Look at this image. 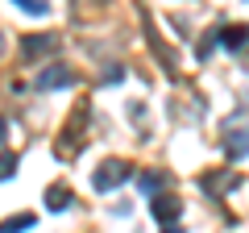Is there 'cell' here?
I'll list each match as a JSON object with an SVG mask.
<instances>
[{
    "label": "cell",
    "instance_id": "1",
    "mask_svg": "<svg viewBox=\"0 0 249 233\" xmlns=\"http://www.w3.org/2000/svg\"><path fill=\"white\" fill-rule=\"evenodd\" d=\"M121 179H129V167H124V162H104V171L91 175V188H96V192H108V188H116Z\"/></svg>",
    "mask_w": 249,
    "mask_h": 233
},
{
    "label": "cell",
    "instance_id": "2",
    "mask_svg": "<svg viewBox=\"0 0 249 233\" xmlns=\"http://www.w3.org/2000/svg\"><path fill=\"white\" fill-rule=\"evenodd\" d=\"M71 79H75V75L67 71V67H50V71H42L34 83H37V92H50V88H67Z\"/></svg>",
    "mask_w": 249,
    "mask_h": 233
},
{
    "label": "cell",
    "instance_id": "3",
    "mask_svg": "<svg viewBox=\"0 0 249 233\" xmlns=\"http://www.w3.org/2000/svg\"><path fill=\"white\" fill-rule=\"evenodd\" d=\"M150 208H154V216H158V221H175L183 204H178L175 196H154V204H150Z\"/></svg>",
    "mask_w": 249,
    "mask_h": 233
},
{
    "label": "cell",
    "instance_id": "4",
    "mask_svg": "<svg viewBox=\"0 0 249 233\" xmlns=\"http://www.w3.org/2000/svg\"><path fill=\"white\" fill-rule=\"evenodd\" d=\"M50 50H58V38H25V54H50Z\"/></svg>",
    "mask_w": 249,
    "mask_h": 233
},
{
    "label": "cell",
    "instance_id": "5",
    "mask_svg": "<svg viewBox=\"0 0 249 233\" xmlns=\"http://www.w3.org/2000/svg\"><path fill=\"white\" fill-rule=\"evenodd\" d=\"M204 188L216 196V192H224V188H237V175H232V171H224V175H208V179H204Z\"/></svg>",
    "mask_w": 249,
    "mask_h": 233
},
{
    "label": "cell",
    "instance_id": "6",
    "mask_svg": "<svg viewBox=\"0 0 249 233\" xmlns=\"http://www.w3.org/2000/svg\"><path fill=\"white\" fill-rule=\"evenodd\" d=\"M229 50H241V46H249V29L245 25H237V29H224V38H220Z\"/></svg>",
    "mask_w": 249,
    "mask_h": 233
},
{
    "label": "cell",
    "instance_id": "7",
    "mask_svg": "<svg viewBox=\"0 0 249 233\" xmlns=\"http://www.w3.org/2000/svg\"><path fill=\"white\" fill-rule=\"evenodd\" d=\"M229 154H232V158L249 154V129H237V137H229Z\"/></svg>",
    "mask_w": 249,
    "mask_h": 233
},
{
    "label": "cell",
    "instance_id": "8",
    "mask_svg": "<svg viewBox=\"0 0 249 233\" xmlns=\"http://www.w3.org/2000/svg\"><path fill=\"white\" fill-rule=\"evenodd\" d=\"M34 225V213H25V216H13V221H4L0 225V233H21V229H29Z\"/></svg>",
    "mask_w": 249,
    "mask_h": 233
},
{
    "label": "cell",
    "instance_id": "9",
    "mask_svg": "<svg viewBox=\"0 0 249 233\" xmlns=\"http://www.w3.org/2000/svg\"><path fill=\"white\" fill-rule=\"evenodd\" d=\"M67 204H71V192H62V188H50V208H54V213H62Z\"/></svg>",
    "mask_w": 249,
    "mask_h": 233
},
{
    "label": "cell",
    "instance_id": "10",
    "mask_svg": "<svg viewBox=\"0 0 249 233\" xmlns=\"http://www.w3.org/2000/svg\"><path fill=\"white\" fill-rule=\"evenodd\" d=\"M17 4H21V9H25V13H37V17H42V13H46V4H42V0H17Z\"/></svg>",
    "mask_w": 249,
    "mask_h": 233
},
{
    "label": "cell",
    "instance_id": "11",
    "mask_svg": "<svg viewBox=\"0 0 249 233\" xmlns=\"http://www.w3.org/2000/svg\"><path fill=\"white\" fill-rule=\"evenodd\" d=\"M13 175V154H4V158H0V179H9Z\"/></svg>",
    "mask_w": 249,
    "mask_h": 233
},
{
    "label": "cell",
    "instance_id": "12",
    "mask_svg": "<svg viewBox=\"0 0 249 233\" xmlns=\"http://www.w3.org/2000/svg\"><path fill=\"white\" fill-rule=\"evenodd\" d=\"M158 183H162V175H145V179H142V188H145V192H154Z\"/></svg>",
    "mask_w": 249,
    "mask_h": 233
},
{
    "label": "cell",
    "instance_id": "13",
    "mask_svg": "<svg viewBox=\"0 0 249 233\" xmlns=\"http://www.w3.org/2000/svg\"><path fill=\"white\" fill-rule=\"evenodd\" d=\"M4 129H9V125H4V121H0V142H4Z\"/></svg>",
    "mask_w": 249,
    "mask_h": 233
},
{
    "label": "cell",
    "instance_id": "14",
    "mask_svg": "<svg viewBox=\"0 0 249 233\" xmlns=\"http://www.w3.org/2000/svg\"><path fill=\"white\" fill-rule=\"evenodd\" d=\"M166 233H183V229H175V225H170V229H166Z\"/></svg>",
    "mask_w": 249,
    "mask_h": 233
}]
</instances>
